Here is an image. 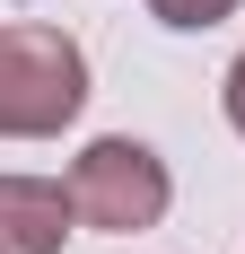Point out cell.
Returning a JSON list of instances; mask_svg holds the SVG:
<instances>
[{
  "label": "cell",
  "instance_id": "obj_1",
  "mask_svg": "<svg viewBox=\"0 0 245 254\" xmlns=\"http://www.w3.org/2000/svg\"><path fill=\"white\" fill-rule=\"evenodd\" d=\"M88 105V53L70 26L9 18L0 26V140H53Z\"/></svg>",
  "mask_w": 245,
  "mask_h": 254
},
{
  "label": "cell",
  "instance_id": "obj_3",
  "mask_svg": "<svg viewBox=\"0 0 245 254\" xmlns=\"http://www.w3.org/2000/svg\"><path fill=\"white\" fill-rule=\"evenodd\" d=\"M70 184L53 176H0V254H61L70 246Z\"/></svg>",
  "mask_w": 245,
  "mask_h": 254
},
{
  "label": "cell",
  "instance_id": "obj_2",
  "mask_svg": "<svg viewBox=\"0 0 245 254\" xmlns=\"http://www.w3.org/2000/svg\"><path fill=\"white\" fill-rule=\"evenodd\" d=\"M70 202L88 228L105 237H140L167 219L175 202V176H167V158L149 149V140H131V131H105V140H88V149L70 158Z\"/></svg>",
  "mask_w": 245,
  "mask_h": 254
},
{
  "label": "cell",
  "instance_id": "obj_5",
  "mask_svg": "<svg viewBox=\"0 0 245 254\" xmlns=\"http://www.w3.org/2000/svg\"><path fill=\"white\" fill-rule=\"evenodd\" d=\"M219 105H228V131L245 140V53L228 62V79H219Z\"/></svg>",
  "mask_w": 245,
  "mask_h": 254
},
{
  "label": "cell",
  "instance_id": "obj_4",
  "mask_svg": "<svg viewBox=\"0 0 245 254\" xmlns=\"http://www.w3.org/2000/svg\"><path fill=\"white\" fill-rule=\"evenodd\" d=\"M149 18H158V26H175V35H201V26L237 18V0H149Z\"/></svg>",
  "mask_w": 245,
  "mask_h": 254
}]
</instances>
